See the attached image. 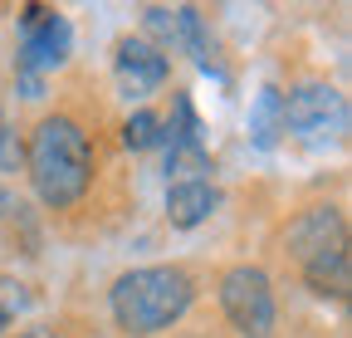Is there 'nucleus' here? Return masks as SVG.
<instances>
[{
    "label": "nucleus",
    "instance_id": "nucleus-2",
    "mask_svg": "<svg viewBox=\"0 0 352 338\" xmlns=\"http://www.w3.org/2000/svg\"><path fill=\"white\" fill-rule=\"evenodd\" d=\"M196 299V284L182 265H138L113 279L108 289V309L127 338H152L171 328Z\"/></svg>",
    "mask_w": 352,
    "mask_h": 338
},
{
    "label": "nucleus",
    "instance_id": "nucleus-7",
    "mask_svg": "<svg viewBox=\"0 0 352 338\" xmlns=\"http://www.w3.org/2000/svg\"><path fill=\"white\" fill-rule=\"evenodd\" d=\"M113 74H118V83H122L127 98H147V94H157L162 83H166L171 64H166V54L152 45V39L122 34L118 50H113Z\"/></svg>",
    "mask_w": 352,
    "mask_h": 338
},
{
    "label": "nucleus",
    "instance_id": "nucleus-12",
    "mask_svg": "<svg viewBox=\"0 0 352 338\" xmlns=\"http://www.w3.org/2000/svg\"><path fill=\"white\" fill-rule=\"evenodd\" d=\"M25 309H30V289H25L20 279H10V275H0V338H6V328H10Z\"/></svg>",
    "mask_w": 352,
    "mask_h": 338
},
{
    "label": "nucleus",
    "instance_id": "nucleus-15",
    "mask_svg": "<svg viewBox=\"0 0 352 338\" xmlns=\"http://www.w3.org/2000/svg\"><path fill=\"white\" fill-rule=\"evenodd\" d=\"M20 89H25V98H39V94H44V83H39L34 74H20Z\"/></svg>",
    "mask_w": 352,
    "mask_h": 338
},
{
    "label": "nucleus",
    "instance_id": "nucleus-17",
    "mask_svg": "<svg viewBox=\"0 0 352 338\" xmlns=\"http://www.w3.org/2000/svg\"><path fill=\"white\" fill-rule=\"evenodd\" d=\"M15 338H54L50 328H25V333H15Z\"/></svg>",
    "mask_w": 352,
    "mask_h": 338
},
{
    "label": "nucleus",
    "instance_id": "nucleus-6",
    "mask_svg": "<svg viewBox=\"0 0 352 338\" xmlns=\"http://www.w3.org/2000/svg\"><path fill=\"white\" fill-rule=\"evenodd\" d=\"M284 245H289V255H294L298 265H314V260H323V255L347 250V216H342V206H333V201L308 206L303 216L289 221Z\"/></svg>",
    "mask_w": 352,
    "mask_h": 338
},
{
    "label": "nucleus",
    "instance_id": "nucleus-8",
    "mask_svg": "<svg viewBox=\"0 0 352 338\" xmlns=\"http://www.w3.org/2000/svg\"><path fill=\"white\" fill-rule=\"evenodd\" d=\"M215 206H220V187H210L206 177L171 182V191H166V221L176 231H191V226H201V221L215 216Z\"/></svg>",
    "mask_w": 352,
    "mask_h": 338
},
{
    "label": "nucleus",
    "instance_id": "nucleus-16",
    "mask_svg": "<svg viewBox=\"0 0 352 338\" xmlns=\"http://www.w3.org/2000/svg\"><path fill=\"white\" fill-rule=\"evenodd\" d=\"M10 211H20V206H15V196H10V191H0V216H10Z\"/></svg>",
    "mask_w": 352,
    "mask_h": 338
},
{
    "label": "nucleus",
    "instance_id": "nucleus-1",
    "mask_svg": "<svg viewBox=\"0 0 352 338\" xmlns=\"http://www.w3.org/2000/svg\"><path fill=\"white\" fill-rule=\"evenodd\" d=\"M25 167H30L34 196L50 211L78 206L88 196V187H94V147H88V133L69 113L39 118V128L30 133V147H25Z\"/></svg>",
    "mask_w": 352,
    "mask_h": 338
},
{
    "label": "nucleus",
    "instance_id": "nucleus-5",
    "mask_svg": "<svg viewBox=\"0 0 352 338\" xmlns=\"http://www.w3.org/2000/svg\"><path fill=\"white\" fill-rule=\"evenodd\" d=\"M20 74H50V69H59L64 59H69V50H74V25L59 15V10H50V6H25V15H20Z\"/></svg>",
    "mask_w": 352,
    "mask_h": 338
},
{
    "label": "nucleus",
    "instance_id": "nucleus-14",
    "mask_svg": "<svg viewBox=\"0 0 352 338\" xmlns=\"http://www.w3.org/2000/svg\"><path fill=\"white\" fill-rule=\"evenodd\" d=\"M147 30L157 34V50L166 54V50H171V34H176V10H166V6H152V10H147Z\"/></svg>",
    "mask_w": 352,
    "mask_h": 338
},
{
    "label": "nucleus",
    "instance_id": "nucleus-4",
    "mask_svg": "<svg viewBox=\"0 0 352 338\" xmlns=\"http://www.w3.org/2000/svg\"><path fill=\"white\" fill-rule=\"evenodd\" d=\"M220 309L240 338H270L274 333V284L259 265H230L220 275Z\"/></svg>",
    "mask_w": 352,
    "mask_h": 338
},
{
    "label": "nucleus",
    "instance_id": "nucleus-10",
    "mask_svg": "<svg viewBox=\"0 0 352 338\" xmlns=\"http://www.w3.org/2000/svg\"><path fill=\"white\" fill-rule=\"evenodd\" d=\"M303 279H308V289H314L318 299H347V289H352V255L338 250V255H323L314 265H303Z\"/></svg>",
    "mask_w": 352,
    "mask_h": 338
},
{
    "label": "nucleus",
    "instance_id": "nucleus-13",
    "mask_svg": "<svg viewBox=\"0 0 352 338\" xmlns=\"http://www.w3.org/2000/svg\"><path fill=\"white\" fill-rule=\"evenodd\" d=\"M20 162H25V147L10 128V118L0 113V172H20Z\"/></svg>",
    "mask_w": 352,
    "mask_h": 338
},
{
    "label": "nucleus",
    "instance_id": "nucleus-11",
    "mask_svg": "<svg viewBox=\"0 0 352 338\" xmlns=\"http://www.w3.org/2000/svg\"><path fill=\"white\" fill-rule=\"evenodd\" d=\"M122 142H127L132 152H147V147H157V142H162V118H157L152 108L127 113V123H122Z\"/></svg>",
    "mask_w": 352,
    "mask_h": 338
},
{
    "label": "nucleus",
    "instance_id": "nucleus-3",
    "mask_svg": "<svg viewBox=\"0 0 352 338\" xmlns=\"http://www.w3.org/2000/svg\"><path fill=\"white\" fill-rule=\"evenodd\" d=\"M284 133L303 147H338L347 138V98L323 78H308L284 94Z\"/></svg>",
    "mask_w": 352,
    "mask_h": 338
},
{
    "label": "nucleus",
    "instance_id": "nucleus-9",
    "mask_svg": "<svg viewBox=\"0 0 352 338\" xmlns=\"http://www.w3.org/2000/svg\"><path fill=\"white\" fill-rule=\"evenodd\" d=\"M279 138H284V94L274 83H264L254 94V103H250V142L259 152H274Z\"/></svg>",
    "mask_w": 352,
    "mask_h": 338
}]
</instances>
